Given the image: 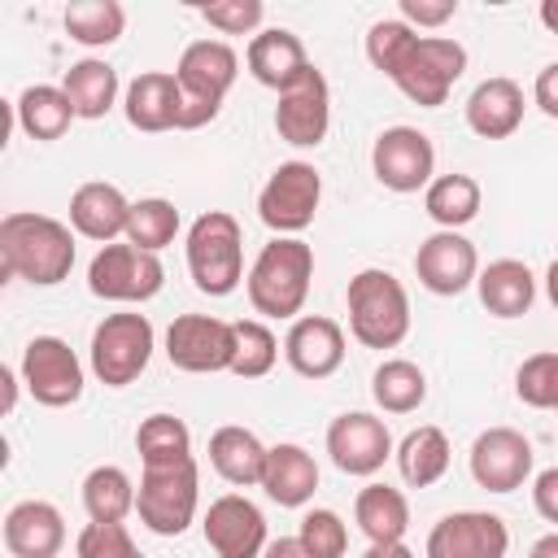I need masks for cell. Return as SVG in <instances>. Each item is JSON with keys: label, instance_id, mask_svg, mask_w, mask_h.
Wrapping results in <instances>:
<instances>
[{"label": "cell", "instance_id": "obj_1", "mask_svg": "<svg viewBox=\"0 0 558 558\" xmlns=\"http://www.w3.org/2000/svg\"><path fill=\"white\" fill-rule=\"evenodd\" d=\"M0 262L4 275L26 279L35 288H52L74 266V235L65 222L31 209H13L0 218Z\"/></svg>", "mask_w": 558, "mask_h": 558}, {"label": "cell", "instance_id": "obj_2", "mask_svg": "<svg viewBox=\"0 0 558 558\" xmlns=\"http://www.w3.org/2000/svg\"><path fill=\"white\" fill-rule=\"evenodd\" d=\"M314 279V248L296 235H275L248 266V301L266 318H296Z\"/></svg>", "mask_w": 558, "mask_h": 558}, {"label": "cell", "instance_id": "obj_3", "mask_svg": "<svg viewBox=\"0 0 558 558\" xmlns=\"http://www.w3.org/2000/svg\"><path fill=\"white\" fill-rule=\"evenodd\" d=\"M349 331L362 349H397L410 336V296L392 270L366 266L349 279Z\"/></svg>", "mask_w": 558, "mask_h": 558}, {"label": "cell", "instance_id": "obj_4", "mask_svg": "<svg viewBox=\"0 0 558 558\" xmlns=\"http://www.w3.org/2000/svg\"><path fill=\"white\" fill-rule=\"evenodd\" d=\"M240 74V57L231 44L222 39H196L179 52V65H174V78L183 87V113H179V131H196L205 122L218 118L222 109V96L231 92Z\"/></svg>", "mask_w": 558, "mask_h": 558}, {"label": "cell", "instance_id": "obj_5", "mask_svg": "<svg viewBox=\"0 0 558 558\" xmlns=\"http://www.w3.org/2000/svg\"><path fill=\"white\" fill-rule=\"evenodd\" d=\"M187 270L205 296H231L244 279V231L227 209H209L187 227Z\"/></svg>", "mask_w": 558, "mask_h": 558}, {"label": "cell", "instance_id": "obj_6", "mask_svg": "<svg viewBox=\"0 0 558 558\" xmlns=\"http://www.w3.org/2000/svg\"><path fill=\"white\" fill-rule=\"evenodd\" d=\"M196 497H201L196 458H179V462L144 466L140 493H135V510H140V523L148 532H157V536H183L187 523L196 519Z\"/></svg>", "mask_w": 558, "mask_h": 558}, {"label": "cell", "instance_id": "obj_7", "mask_svg": "<svg viewBox=\"0 0 558 558\" xmlns=\"http://www.w3.org/2000/svg\"><path fill=\"white\" fill-rule=\"evenodd\" d=\"M462 70H466V48L458 39H449V35H414L388 78L414 105L436 109V105L449 100V92L462 78Z\"/></svg>", "mask_w": 558, "mask_h": 558}, {"label": "cell", "instance_id": "obj_8", "mask_svg": "<svg viewBox=\"0 0 558 558\" xmlns=\"http://www.w3.org/2000/svg\"><path fill=\"white\" fill-rule=\"evenodd\" d=\"M153 323L144 314H105L92 331V371L105 388H126L153 357Z\"/></svg>", "mask_w": 558, "mask_h": 558}, {"label": "cell", "instance_id": "obj_9", "mask_svg": "<svg viewBox=\"0 0 558 558\" xmlns=\"http://www.w3.org/2000/svg\"><path fill=\"white\" fill-rule=\"evenodd\" d=\"M323 201V174L310 161H283L257 192V214L275 235H301Z\"/></svg>", "mask_w": 558, "mask_h": 558}, {"label": "cell", "instance_id": "obj_10", "mask_svg": "<svg viewBox=\"0 0 558 558\" xmlns=\"http://www.w3.org/2000/svg\"><path fill=\"white\" fill-rule=\"evenodd\" d=\"M166 283V266L157 253L135 244H105L87 266V288L100 301H153Z\"/></svg>", "mask_w": 558, "mask_h": 558}, {"label": "cell", "instance_id": "obj_11", "mask_svg": "<svg viewBox=\"0 0 558 558\" xmlns=\"http://www.w3.org/2000/svg\"><path fill=\"white\" fill-rule=\"evenodd\" d=\"M22 384L39 405L65 410L83 397V362L61 336H35L22 349Z\"/></svg>", "mask_w": 558, "mask_h": 558}, {"label": "cell", "instance_id": "obj_12", "mask_svg": "<svg viewBox=\"0 0 558 558\" xmlns=\"http://www.w3.org/2000/svg\"><path fill=\"white\" fill-rule=\"evenodd\" d=\"M166 357H170V366H179L187 375L231 371L235 331H231V323L209 318V314H179L166 331Z\"/></svg>", "mask_w": 558, "mask_h": 558}, {"label": "cell", "instance_id": "obj_13", "mask_svg": "<svg viewBox=\"0 0 558 558\" xmlns=\"http://www.w3.org/2000/svg\"><path fill=\"white\" fill-rule=\"evenodd\" d=\"M371 170L388 192H418L432 183L436 148L418 126H388L371 148Z\"/></svg>", "mask_w": 558, "mask_h": 558}, {"label": "cell", "instance_id": "obj_14", "mask_svg": "<svg viewBox=\"0 0 558 558\" xmlns=\"http://www.w3.org/2000/svg\"><path fill=\"white\" fill-rule=\"evenodd\" d=\"M510 527L488 510H453L427 532V558H506Z\"/></svg>", "mask_w": 558, "mask_h": 558}, {"label": "cell", "instance_id": "obj_15", "mask_svg": "<svg viewBox=\"0 0 558 558\" xmlns=\"http://www.w3.org/2000/svg\"><path fill=\"white\" fill-rule=\"evenodd\" d=\"M327 126H331V92H327L323 70L310 65V74L301 83H292L288 92H279L275 131L292 148H318L323 135H327Z\"/></svg>", "mask_w": 558, "mask_h": 558}, {"label": "cell", "instance_id": "obj_16", "mask_svg": "<svg viewBox=\"0 0 558 558\" xmlns=\"http://www.w3.org/2000/svg\"><path fill=\"white\" fill-rule=\"evenodd\" d=\"M327 453L344 475H375L388 458H392V436L388 423L366 414V410H349L340 418H331L327 427Z\"/></svg>", "mask_w": 558, "mask_h": 558}, {"label": "cell", "instance_id": "obj_17", "mask_svg": "<svg viewBox=\"0 0 558 558\" xmlns=\"http://www.w3.org/2000/svg\"><path fill=\"white\" fill-rule=\"evenodd\" d=\"M205 545L218 554V558H262L266 554V514L240 497V493H227L218 501H209L205 510Z\"/></svg>", "mask_w": 558, "mask_h": 558}, {"label": "cell", "instance_id": "obj_18", "mask_svg": "<svg viewBox=\"0 0 558 558\" xmlns=\"http://www.w3.org/2000/svg\"><path fill=\"white\" fill-rule=\"evenodd\" d=\"M414 275L432 296H458L480 279L475 244L458 231H436L414 253Z\"/></svg>", "mask_w": 558, "mask_h": 558}, {"label": "cell", "instance_id": "obj_19", "mask_svg": "<svg viewBox=\"0 0 558 558\" xmlns=\"http://www.w3.org/2000/svg\"><path fill=\"white\" fill-rule=\"evenodd\" d=\"M471 475L488 493H514L532 475V440L514 427H488L471 445Z\"/></svg>", "mask_w": 558, "mask_h": 558}, {"label": "cell", "instance_id": "obj_20", "mask_svg": "<svg viewBox=\"0 0 558 558\" xmlns=\"http://www.w3.org/2000/svg\"><path fill=\"white\" fill-rule=\"evenodd\" d=\"M283 357H288V366L301 379H327V375H336L340 362H344V331H340V323L336 318H323V314L292 318L288 340H283Z\"/></svg>", "mask_w": 558, "mask_h": 558}, {"label": "cell", "instance_id": "obj_21", "mask_svg": "<svg viewBox=\"0 0 558 558\" xmlns=\"http://www.w3.org/2000/svg\"><path fill=\"white\" fill-rule=\"evenodd\" d=\"M122 113L135 131H179V113H183V87L174 74L166 70H144L126 83V96H122Z\"/></svg>", "mask_w": 558, "mask_h": 558}, {"label": "cell", "instance_id": "obj_22", "mask_svg": "<svg viewBox=\"0 0 558 558\" xmlns=\"http://www.w3.org/2000/svg\"><path fill=\"white\" fill-rule=\"evenodd\" d=\"M244 61H248V74H253L262 87H270V92H288L292 83H301V78L310 74V57H305L301 35H292V31H283V26L257 31V35L248 39Z\"/></svg>", "mask_w": 558, "mask_h": 558}, {"label": "cell", "instance_id": "obj_23", "mask_svg": "<svg viewBox=\"0 0 558 558\" xmlns=\"http://www.w3.org/2000/svg\"><path fill=\"white\" fill-rule=\"evenodd\" d=\"M65 545V519L52 501H17L4 514V549L13 558H57Z\"/></svg>", "mask_w": 558, "mask_h": 558}, {"label": "cell", "instance_id": "obj_24", "mask_svg": "<svg viewBox=\"0 0 558 558\" xmlns=\"http://www.w3.org/2000/svg\"><path fill=\"white\" fill-rule=\"evenodd\" d=\"M126 218H131V201L122 196V187L105 179H92L70 196V227L83 240H96L100 248L113 244V235H126Z\"/></svg>", "mask_w": 558, "mask_h": 558}, {"label": "cell", "instance_id": "obj_25", "mask_svg": "<svg viewBox=\"0 0 558 558\" xmlns=\"http://www.w3.org/2000/svg\"><path fill=\"white\" fill-rule=\"evenodd\" d=\"M523 122V87L514 78H484L471 96H466V126L480 140H506L514 135Z\"/></svg>", "mask_w": 558, "mask_h": 558}, {"label": "cell", "instance_id": "obj_26", "mask_svg": "<svg viewBox=\"0 0 558 558\" xmlns=\"http://www.w3.org/2000/svg\"><path fill=\"white\" fill-rule=\"evenodd\" d=\"M262 488H266V497L275 501V506H288V510H296V506H305L310 497H314V488H318V462L301 449V445H275L270 453H266V471H262Z\"/></svg>", "mask_w": 558, "mask_h": 558}, {"label": "cell", "instance_id": "obj_27", "mask_svg": "<svg viewBox=\"0 0 558 558\" xmlns=\"http://www.w3.org/2000/svg\"><path fill=\"white\" fill-rule=\"evenodd\" d=\"M266 453H270V449H266L248 427H235V423H227V427H218V432L209 436V466H214L227 484H235V488L262 484Z\"/></svg>", "mask_w": 558, "mask_h": 558}, {"label": "cell", "instance_id": "obj_28", "mask_svg": "<svg viewBox=\"0 0 558 558\" xmlns=\"http://www.w3.org/2000/svg\"><path fill=\"white\" fill-rule=\"evenodd\" d=\"M475 288H480V305H484L488 314H497V318H519V314H527L532 301H536V279H532V270H527L523 262H514V257L488 262V266L480 270V279H475Z\"/></svg>", "mask_w": 558, "mask_h": 558}, {"label": "cell", "instance_id": "obj_29", "mask_svg": "<svg viewBox=\"0 0 558 558\" xmlns=\"http://www.w3.org/2000/svg\"><path fill=\"white\" fill-rule=\"evenodd\" d=\"M353 519H357V527L366 532L371 545H397L410 527V501H405L401 488L366 484L353 501Z\"/></svg>", "mask_w": 558, "mask_h": 558}, {"label": "cell", "instance_id": "obj_30", "mask_svg": "<svg viewBox=\"0 0 558 558\" xmlns=\"http://www.w3.org/2000/svg\"><path fill=\"white\" fill-rule=\"evenodd\" d=\"M61 92L70 96V105H74L78 118L96 122V118H105V113L113 109V100H118V70H113L109 61L83 57V61H74V65L65 70Z\"/></svg>", "mask_w": 558, "mask_h": 558}, {"label": "cell", "instance_id": "obj_31", "mask_svg": "<svg viewBox=\"0 0 558 558\" xmlns=\"http://www.w3.org/2000/svg\"><path fill=\"white\" fill-rule=\"evenodd\" d=\"M13 109H17V126H22L31 140H39V144L61 140V135L70 131V122L78 118L74 105H70V96H65L61 87H48V83L26 87Z\"/></svg>", "mask_w": 558, "mask_h": 558}, {"label": "cell", "instance_id": "obj_32", "mask_svg": "<svg viewBox=\"0 0 558 558\" xmlns=\"http://www.w3.org/2000/svg\"><path fill=\"white\" fill-rule=\"evenodd\" d=\"M449 436L440 427H414L401 445H397V466H401V480L410 488H432L445 471H449Z\"/></svg>", "mask_w": 558, "mask_h": 558}, {"label": "cell", "instance_id": "obj_33", "mask_svg": "<svg viewBox=\"0 0 558 558\" xmlns=\"http://www.w3.org/2000/svg\"><path fill=\"white\" fill-rule=\"evenodd\" d=\"M371 397L388 414H410L427 401V375L410 357H388L371 375Z\"/></svg>", "mask_w": 558, "mask_h": 558}, {"label": "cell", "instance_id": "obj_34", "mask_svg": "<svg viewBox=\"0 0 558 558\" xmlns=\"http://www.w3.org/2000/svg\"><path fill=\"white\" fill-rule=\"evenodd\" d=\"M135 493L122 466H92L83 480V510L92 523H122L135 510Z\"/></svg>", "mask_w": 558, "mask_h": 558}, {"label": "cell", "instance_id": "obj_35", "mask_svg": "<svg viewBox=\"0 0 558 558\" xmlns=\"http://www.w3.org/2000/svg\"><path fill=\"white\" fill-rule=\"evenodd\" d=\"M126 31V9L118 0H70L65 35L83 48H105Z\"/></svg>", "mask_w": 558, "mask_h": 558}, {"label": "cell", "instance_id": "obj_36", "mask_svg": "<svg viewBox=\"0 0 558 558\" xmlns=\"http://www.w3.org/2000/svg\"><path fill=\"white\" fill-rule=\"evenodd\" d=\"M427 214L440 222V231H458L466 227L475 214H480V183L471 174H440L427 183V196H423Z\"/></svg>", "mask_w": 558, "mask_h": 558}, {"label": "cell", "instance_id": "obj_37", "mask_svg": "<svg viewBox=\"0 0 558 558\" xmlns=\"http://www.w3.org/2000/svg\"><path fill=\"white\" fill-rule=\"evenodd\" d=\"M179 235V209L166 196H144L131 201V218H126V244L144 248V253H161L166 244H174Z\"/></svg>", "mask_w": 558, "mask_h": 558}, {"label": "cell", "instance_id": "obj_38", "mask_svg": "<svg viewBox=\"0 0 558 558\" xmlns=\"http://www.w3.org/2000/svg\"><path fill=\"white\" fill-rule=\"evenodd\" d=\"M135 449H140V462L144 466L179 462V458H192V432L174 414H148L135 427Z\"/></svg>", "mask_w": 558, "mask_h": 558}, {"label": "cell", "instance_id": "obj_39", "mask_svg": "<svg viewBox=\"0 0 558 558\" xmlns=\"http://www.w3.org/2000/svg\"><path fill=\"white\" fill-rule=\"evenodd\" d=\"M231 331H235L231 375H240V379H262V375H270V366H275V357H279L275 331H270L266 323H257V318H240V323H231Z\"/></svg>", "mask_w": 558, "mask_h": 558}, {"label": "cell", "instance_id": "obj_40", "mask_svg": "<svg viewBox=\"0 0 558 558\" xmlns=\"http://www.w3.org/2000/svg\"><path fill=\"white\" fill-rule=\"evenodd\" d=\"M514 392L532 410H558V353L523 357V366L514 375Z\"/></svg>", "mask_w": 558, "mask_h": 558}, {"label": "cell", "instance_id": "obj_41", "mask_svg": "<svg viewBox=\"0 0 558 558\" xmlns=\"http://www.w3.org/2000/svg\"><path fill=\"white\" fill-rule=\"evenodd\" d=\"M296 536L310 549V558H344V549H349V527L336 510H310L301 519Z\"/></svg>", "mask_w": 558, "mask_h": 558}, {"label": "cell", "instance_id": "obj_42", "mask_svg": "<svg viewBox=\"0 0 558 558\" xmlns=\"http://www.w3.org/2000/svg\"><path fill=\"white\" fill-rule=\"evenodd\" d=\"M414 39V26H405L401 17H384L366 31V61L379 70V74H392V65L401 61V52L410 48Z\"/></svg>", "mask_w": 558, "mask_h": 558}, {"label": "cell", "instance_id": "obj_43", "mask_svg": "<svg viewBox=\"0 0 558 558\" xmlns=\"http://www.w3.org/2000/svg\"><path fill=\"white\" fill-rule=\"evenodd\" d=\"M78 558H144L126 532V523H87L74 541Z\"/></svg>", "mask_w": 558, "mask_h": 558}, {"label": "cell", "instance_id": "obj_44", "mask_svg": "<svg viewBox=\"0 0 558 558\" xmlns=\"http://www.w3.org/2000/svg\"><path fill=\"white\" fill-rule=\"evenodd\" d=\"M201 17L222 31V35H253L266 17L262 0H214V4H201Z\"/></svg>", "mask_w": 558, "mask_h": 558}, {"label": "cell", "instance_id": "obj_45", "mask_svg": "<svg viewBox=\"0 0 558 558\" xmlns=\"http://www.w3.org/2000/svg\"><path fill=\"white\" fill-rule=\"evenodd\" d=\"M458 13V0H401L405 26H445Z\"/></svg>", "mask_w": 558, "mask_h": 558}, {"label": "cell", "instance_id": "obj_46", "mask_svg": "<svg viewBox=\"0 0 558 558\" xmlns=\"http://www.w3.org/2000/svg\"><path fill=\"white\" fill-rule=\"evenodd\" d=\"M532 96H536L541 113L558 118V61H549V65L536 74V83H532Z\"/></svg>", "mask_w": 558, "mask_h": 558}, {"label": "cell", "instance_id": "obj_47", "mask_svg": "<svg viewBox=\"0 0 558 558\" xmlns=\"http://www.w3.org/2000/svg\"><path fill=\"white\" fill-rule=\"evenodd\" d=\"M262 558H310V549L301 545V536H279V541L266 545Z\"/></svg>", "mask_w": 558, "mask_h": 558}, {"label": "cell", "instance_id": "obj_48", "mask_svg": "<svg viewBox=\"0 0 558 558\" xmlns=\"http://www.w3.org/2000/svg\"><path fill=\"white\" fill-rule=\"evenodd\" d=\"M362 558H414V554H410L405 541H397V545H371Z\"/></svg>", "mask_w": 558, "mask_h": 558}, {"label": "cell", "instance_id": "obj_49", "mask_svg": "<svg viewBox=\"0 0 558 558\" xmlns=\"http://www.w3.org/2000/svg\"><path fill=\"white\" fill-rule=\"evenodd\" d=\"M527 558H558V532L541 536V541L532 545V554H527Z\"/></svg>", "mask_w": 558, "mask_h": 558}, {"label": "cell", "instance_id": "obj_50", "mask_svg": "<svg viewBox=\"0 0 558 558\" xmlns=\"http://www.w3.org/2000/svg\"><path fill=\"white\" fill-rule=\"evenodd\" d=\"M0 384H4V414H13V405H17V375H13V371H4V375H0Z\"/></svg>", "mask_w": 558, "mask_h": 558}, {"label": "cell", "instance_id": "obj_51", "mask_svg": "<svg viewBox=\"0 0 558 558\" xmlns=\"http://www.w3.org/2000/svg\"><path fill=\"white\" fill-rule=\"evenodd\" d=\"M545 292H549V301H554V310H558V257H554L549 270H545Z\"/></svg>", "mask_w": 558, "mask_h": 558}, {"label": "cell", "instance_id": "obj_52", "mask_svg": "<svg viewBox=\"0 0 558 558\" xmlns=\"http://www.w3.org/2000/svg\"><path fill=\"white\" fill-rule=\"evenodd\" d=\"M541 22L558 35V0H541Z\"/></svg>", "mask_w": 558, "mask_h": 558}]
</instances>
